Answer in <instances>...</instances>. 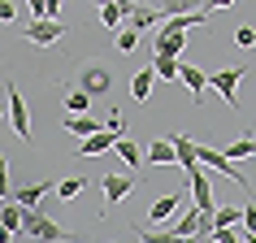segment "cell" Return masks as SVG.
Wrapping results in <instances>:
<instances>
[{
	"mask_svg": "<svg viewBox=\"0 0 256 243\" xmlns=\"http://www.w3.org/2000/svg\"><path fill=\"white\" fill-rule=\"evenodd\" d=\"M35 239H66V230L56 226V222H48L40 208H26V217H22V239L18 243H35Z\"/></svg>",
	"mask_w": 256,
	"mask_h": 243,
	"instance_id": "cell-1",
	"label": "cell"
},
{
	"mask_svg": "<svg viewBox=\"0 0 256 243\" xmlns=\"http://www.w3.org/2000/svg\"><path fill=\"white\" fill-rule=\"evenodd\" d=\"M22 35H26L30 44H40V48H52V44L66 35V26H61V18H30L26 26H22Z\"/></svg>",
	"mask_w": 256,
	"mask_h": 243,
	"instance_id": "cell-2",
	"label": "cell"
},
{
	"mask_svg": "<svg viewBox=\"0 0 256 243\" xmlns=\"http://www.w3.org/2000/svg\"><path fill=\"white\" fill-rule=\"evenodd\" d=\"M135 182H139L135 170H130V174H100V187H104V208H108V213H113V208H118L130 191H135Z\"/></svg>",
	"mask_w": 256,
	"mask_h": 243,
	"instance_id": "cell-3",
	"label": "cell"
},
{
	"mask_svg": "<svg viewBox=\"0 0 256 243\" xmlns=\"http://www.w3.org/2000/svg\"><path fill=\"white\" fill-rule=\"evenodd\" d=\"M243 74H248L243 66H234V70H217V74H208V87H213V92L222 96L230 108H234V104H239V82H243Z\"/></svg>",
	"mask_w": 256,
	"mask_h": 243,
	"instance_id": "cell-4",
	"label": "cell"
},
{
	"mask_svg": "<svg viewBox=\"0 0 256 243\" xmlns=\"http://www.w3.org/2000/svg\"><path fill=\"white\" fill-rule=\"evenodd\" d=\"M9 122H14V130H18V139L22 144H30V108H26V96L18 92H9Z\"/></svg>",
	"mask_w": 256,
	"mask_h": 243,
	"instance_id": "cell-5",
	"label": "cell"
},
{
	"mask_svg": "<svg viewBox=\"0 0 256 243\" xmlns=\"http://www.w3.org/2000/svg\"><path fill=\"white\" fill-rule=\"evenodd\" d=\"M78 87H82V92H92V96H108V87H113V74H108L100 61H92V66H82Z\"/></svg>",
	"mask_w": 256,
	"mask_h": 243,
	"instance_id": "cell-6",
	"label": "cell"
},
{
	"mask_svg": "<svg viewBox=\"0 0 256 243\" xmlns=\"http://www.w3.org/2000/svg\"><path fill=\"white\" fill-rule=\"evenodd\" d=\"M22 217H26V204H18V200L0 204V226H4V239H9V243L22 239Z\"/></svg>",
	"mask_w": 256,
	"mask_h": 243,
	"instance_id": "cell-7",
	"label": "cell"
},
{
	"mask_svg": "<svg viewBox=\"0 0 256 243\" xmlns=\"http://www.w3.org/2000/svg\"><path fill=\"white\" fill-rule=\"evenodd\" d=\"M174 148H178V165L187 170V174H196V170H204V161H200V144H191V135H182V130H174Z\"/></svg>",
	"mask_w": 256,
	"mask_h": 243,
	"instance_id": "cell-8",
	"label": "cell"
},
{
	"mask_svg": "<svg viewBox=\"0 0 256 243\" xmlns=\"http://www.w3.org/2000/svg\"><path fill=\"white\" fill-rule=\"evenodd\" d=\"M182 204H187V196H182V191H174V196H161V200H152L148 222H152V226H161V222H170V217H174Z\"/></svg>",
	"mask_w": 256,
	"mask_h": 243,
	"instance_id": "cell-9",
	"label": "cell"
},
{
	"mask_svg": "<svg viewBox=\"0 0 256 243\" xmlns=\"http://www.w3.org/2000/svg\"><path fill=\"white\" fill-rule=\"evenodd\" d=\"M152 82H156V66L135 70V78H130V100H135V104H144V100L152 96Z\"/></svg>",
	"mask_w": 256,
	"mask_h": 243,
	"instance_id": "cell-10",
	"label": "cell"
},
{
	"mask_svg": "<svg viewBox=\"0 0 256 243\" xmlns=\"http://www.w3.org/2000/svg\"><path fill=\"white\" fill-rule=\"evenodd\" d=\"M48 191H56L52 178H44V182H26V187H18V204H26V208H40V200L48 196Z\"/></svg>",
	"mask_w": 256,
	"mask_h": 243,
	"instance_id": "cell-11",
	"label": "cell"
},
{
	"mask_svg": "<svg viewBox=\"0 0 256 243\" xmlns=\"http://www.w3.org/2000/svg\"><path fill=\"white\" fill-rule=\"evenodd\" d=\"M61 126H66L70 135H78V139H87V135H96V130H100V122H96L92 113H70Z\"/></svg>",
	"mask_w": 256,
	"mask_h": 243,
	"instance_id": "cell-12",
	"label": "cell"
},
{
	"mask_svg": "<svg viewBox=\"0 0 256 243\" xmlns=\"http://www.w3.org/2000/svg\"><path fill=\"white\" fill-rule=\"evenodd\" d=\"M152 66H156V78H182V56H170V52H152Z\"/></svg>",
	"mask_w": 256,
	"mask_h": 243,
	"instance_id": "cell-13",
	"label": "cell"
},
{
	"mask_svg": "<svg viewBox=\"0 0 256 243\" xmlns=\"http://www.w3.org/2000/svg\"><path fill=\"white\" fill-rule=\"evenodd\" d=\"M182 82L191 87V100H204V92H213V87H208V74L196 70V66H187V61H182Z\"/></svg>",
	"mask_w": 256,
	"mask_h": 243,
	"instance_id": "cell-14",
	"label": "cell"
},
{
	"mask_svg": "<svg viewBox=\"0 0 256 243\" xmlns=\"http://www.w3.org/2000/svg\"><path fill=\"white\" fill-rule=\"evenodd\" d=\"M148 161H152V165H178L174 139H156V144H148Z\"/></svg>",
	"mask_w": 256,
	"mask_h": 243,
	"instance_id": "cell-15",
	"label": "cell"
},
{
	"mask_svg": "<svg viewBox=\"0 0 256 243\" xmlns=\"http://www.w3.org/2000/svg\"><path fill=\"white\" fill-rule=\"evenodd\" d=\"M182 48H187V30H161V40H156V48H152V52L182 56Z\"/></svg>",
	"mask_w": 256,
	"mask_h": 243,
	"instance_id": "cell-16",
	"label": "cell"
},
{
	"mask_svg": "<svg viewBox=\"0 0 256 243\" xmlns=\"http://www.w3.org/2000/svg\"><path fill=\"white\" fill-rule=\"evenodd\" d=\"M222 152H226V156H234V161H243V156H256V135H239L234 144H222Z\"/></svg>",
	"mask_w": 256,
	"mask_h": 243,
	"instance_id": "cell-17",
	"label": "cell"
},
{
	"mask_svg": "<svg viewBox=\"0 0 256 243\" xmlns=\"http://www.w3.org/2000/svg\"><path fill=\"white\" fill-rule=\"evenodd\" d=\"M92 100H96V96L82 92V87H70V92H66V108H70V113H92Z\"/></svg>",
	"mask_w": 256,
	"mask_h": 243,
	"instance_id": "cell-18",
	"label": "cell"
},
{
	"mask_svg": "<svg viewBox=\"0 0 256 243\" xmlns=\"http://www.w3.org/2000/svg\"><path fill=\"white\" fill-rule=\"evenodd\" d=\"M196 4L204 9V0H156V14H161V18H174V14H191Z\"/></svg>",
	"mask_w": 256,
	"mask_h": 243,
	"instance_id": "cell-19",
	"label": "cell"
},
{
	"mask_svg": "<svg viewBox=\"0 0 256 243\" xmlns=\"http://www.w3.org/2000/svg\"><path fill=\"white\" fill-rule=\"evenodd\" d=\"M113 152H118V156H122L126 165H130V170H139V165H144V156H148V152H139V148H135V144H130L126 135L118 139V148H113Z\"/></svg>",
	"mask_w": 256,
	"mask_h": 243,
	"instance_id": "cell-20",
	"label": "cell"
},
{
	"mask_svg": "<svg viewBox=\"0 0 256 243\" xmlns=\"http://www.w3.org/2000/svg\"><path fill=\"white\" fill-rule=\"evenodd\" d=\"M82 191H87V178H56V196L61 200H78Z\"/></svg>",
	"mask_w": 256,
	"mask_h": 243,
	"instance_id": "cell-21",
	"label": "cell"
},
{
	"mask_svg": "<svg viewBox=\"0 0 256 243\" xmlns=\"http://www.w3.org/2000/svg\"><path fill=\"white\" fill-rule=\"evenodd\" d=\"M122 18H126V9H122L118 0H104V4H100V22H104L108 30H118V26H122Z\"/></svg>",
	"mask_w": 256,
	"mask_h": 243,
	"instance_id": "cell-22",
	"label": "cell"
},
{
	"mask_svg": "<svg viewBox=\"0 0 256 243\" xmlns=\"http://www.w3.org/2000/svg\"><path fill=\"white\" fill-rule=\"evenodd\" d=\"M230 226H243V208L217 204V230H230ZM217 230H213V234H217Z\"/></svg>",
	"mask_w": 256,
	"mask_h": 243,
	"instance_id": "cell-23",
	"label": "cell"
},
{
	"mask_svg": "<svg viewBox=\"0 0 256 243\" xmlns=\"http://www.w3.org/2000/svg\"><path fill=\"white\" fill-rule=\"evenodd\" d=\"M113 44H118V52H135L139 48V26H126V30H113Z\"/></svg>",
	"mask_w": 256,
	"mask_h": 243,
	"instance_id": "cell-24",
	"label": "cell"
},
{
	"mask_svg": "<svg viewBox=\"0 0 256 243\" xmlns=\"http://www.w3.org/2000/svg\"><path fill=\"white\" fill-rule=\"evenodd\" d=\"M243 243H256V200L243 204Z\"/></svg>",
	"mask_w": 256,
	"mask_h": 243,
	"instance_id": "cell-25",
	"label": "cell"
},
{
	"mask_svg": "<svg viewBox=\"0 0 256 243\" xmlns=\"http://www.w3.org/2000/svg\"><path fill=\"white\" fill-rule=\"evenodd\" d=\"M156 22H165L156 9H135L130 14V26H139V30H148V26H156Z\"/></svg>",
	"mask_w": 256,
	"mask_h": 243,
	"instance_id": "cell-26",
	"label": "cell"
},
{
	"mask_svg": "<svg viewBox=\"0 0 256 243\" xmlns=\"http://www.w3.org/2000/svg\"><path fill=\"white\" fill-rule=\"evenodd\" d=\"M234 44H239V48H256V30L252 26H239V30H234Z\"/></svg>",
	"mask_w": 256,
	"mask_h": 243,
	"instance_id": "cell-27",
	"label": "cell"
},
{
	"mask_svg": "<svg viewBox=\"0 0 256 243\" xmlns=\"http://www.w3.org/2000/svg\"><path fill=\"white\" fill-rule=\"evenodd\" d=\"M234 0H204V9H230Z\"/></svg>",
	"mask_w": 256,
	"mask_h": 243,
	"instance_id": "cell-28",
	"label": "cell"
},
{
	"mask_svg": "<svg viewBox=\"0 0 256 243\" xmlns=\"http://www.w3.org/2000/svg\"><path fill=\"white\" fill-rule=\"evenodd\" d=\"M118 4H122V9H126V18H130V14H135V9H139V0H118Z\"/></svg>",
	"mask_w": 256,
	"mask_h": 243,
	"instance_id": "cell-29",
	"label": "cell"
},
{
	"mask_svg": "<svg viewBox=\"0 0 256 243\" xmlns=\"http://www.w3.org/2000/svg\"><path fill=\"white\" fill-rule=\"evenodd\" d=\"M100 4H104V0H100Z\"/></svg>",
	"mask_w": 256,
	"mask_h": 243,
	"instance_id": "cell-30",
	"label": "cell"
}]
</instances>
